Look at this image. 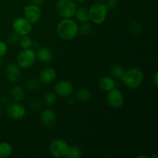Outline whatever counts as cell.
<instances>
[{"label":"cell","mask_w":158,"mask_h":158,"mask_svg":"<svg viewBox=\"0 0 158 158\" xmlns=\"http://www.w3.org/2000/svg\"><path fill=\"white\" fill-rule=\"evenodd\" d=\"M78 24L71 19H63L56 26L57 34L64 40H73L78 35Z\"/></svg>","instance_id":"cell-1"},{"label":"cell","mask_w":158,"mask_h":158,"mask_svg":"<svg viewBox=\"0 0 158 158\" xmlns=\"http://www.w3.org/2000/svg\"><path fill=\"white\" fill-rule=\"evenodd\" d=\"M123 84L130 89H137L143 81V73L137 67H133L126 70L123 78Z\"/></svg>","instance_id":"cell-2"},{"label":"cell","mask_w":158,"mask_h":158,"mask_svg":"<svg viewBox=\"0 0 158 158\" xmlns=\"http://www.w3.org/2000/svg\"><path fill=\"white\" fill-rule=\"evenodd\" d=\"M88 11H89V19L97 25L104 23L107 16L108 9L103 2H97L96 3H94L89 7Z\"/></svg>","instance_id":"cell-3"},{"label":"cell","mask_w":158,"mask_h":158,"mask_svg":"<svg viewBox=\"0 0 158 158\" xmlns=\"http://www.w3.org/2000/svg\"><path fill=\"white\" fill-rule=\"evenodd\" d=\"M56 11L63 19H71L77 11V5L73 0H59L56 3Z\"/></svg>","instance_id":"cell-4"},{"label":"cell","mask_w":158,"mask_h":158,"mask_svg":"<svg viewBox=\"0 0 158 158\" xmlns=\"http://www.w3.org/2000/svg\"><path fill=\"white\" fill-rule=\"evenodd\" d=\"M36 55L32 49H23L18 54L16 57L17 65L23 69H28L32 67L35 63Z\"/></svg>","instance_id":"cell-5"},{"label":"cell","mask_w":158,"mask_h":158,"mask_svg":"<svg viewBox=\"0 0 158 158\" xmlns=\"http://www.w3.org/2000/svg\"><path fill=\"white\" fill-rule=\"evenodd\" d=\"M69 150V145L62 139H55L49 144V151L56 157H66Z\"/></svg>","instance_id":"cell-6"},{"label":"cell","mask_w":158,"mask_h":158,"mask_svg":"<svg viewBox=\"0 0 158 158\" xmlns=\"http://www.w3.org/2000/svg\"><path fill=\"white\" fill-rule=\"evenodd\" d=\"M32 25L25 17H18L12 22V29L20 36L28 35L32 32Z\"/></svg>","instance_id":"cell-7"},{"label":"cell","mask_w":158,"mask_h":158,"mask_svg":"<svg viewBox=\"0 0 158 158\" xmlns=\"http://www.w3.org/2000/svg\"><path fill=\"white\" fill-rule=\"evenodd\" d=\"M25 18L31 23L35 24L42 18V10L40 6H35L34 4H29L26 6L24 9Z\"/></svg>","instance_id":"cell-8"},{"label":"cell","mask_w":158,"mask_h":158,"mask_svg":"<svg viewBox=\"0 0 158 158\" xmlns=\"http://www.w3.org/2000/svg\"><path fill=\"white\" fill-rule=\"evenodd\" d=\"M106 100L110 106L112 107L120 108L123 106L124 103V97L118 89L114 88L110 91L107 92Z\"/></svg>","instance_id":"cell-9"},{"label":"cell","mask_w":158,"mask_h":158,"mask_svg":"<svg viewBox=\"0 0 158 158\" xmlns=\"http://www.w3.org/2000/svg\"><path fill=\"white\" fill-rule=\"evenodd\" d=\"M7 115L12 120H20L26 114V108L19 103H12L8 106Z\"/></svg>","instance_id":"cell-10"},{"label":"cell","mask_w":158,"mask_h":158,"mask_svg":"<svg viewBox=\"0 0 158 158\" xmlns=\"http://www.w3.org/2000/svg\"><path fill=\"white\" fill-rule=\"evenodd\" d=\"M55 91L60 97H69L73 92V86L68 80H60L56 84Z\"/></svg>","instance_id":"cell-11"},{"label":"cell","mask_w":158,"mask_h":158,"mask_svg":"<svg viewBox=\"0 0 158 158\" xmlns=\"http://www.w3.org/2000/svg\"><path fill=\"white\" fill-rule=\"evenodd\" d=\"M41 122L46 127L51 128L56 123V113L51 109H45L41 113Z\"/></svg>","instance_id":"cell-12"},{"label":"cell","mask_w":158,"mask_h":158,"mask_svg":"<svg viewBox=\"0 0 158 158\" xmlns=\"http://www.w3.org/2000/svg\"><path fill=\"white\" fill-rule=\"evenodd\" d=\"M5 74L8 80L12 83L19 81L21 77V71L19 68L15 63H9L6 66L5 69Z\"/></svg>","instance_id":"cell-13"},{"label":"cell","mask_w":158,"mask_h":158,"mask_svg":"<svg viewBox=\"0 0 158 158\" xmlns=\"http://www.w3.org/2000/svg\"><path fill=\"white\" fill-rule=\"evenodd\" d=\"M40 80L43 83L49 84L52 83L56 78V72L53 68L46 67L40 73Z\"/></svg>","instance_id":"cell-14"},{"label":"cell","mask_w":158,"mask_h":158,"mask_svg":"<svg viewBox=\"0 0 158 158\" xmlns=\"http://www.w3.org/2000/svg\"><path fill=\"white\" fill-rule=\"evenodd\" d=\"M115 80L113 77L109 76L102 77L99 80V87L104 92H109L111 89L115 88Z\"/></svg>","instance_id":"cell-15"},{"label":"cell","mask_w":158,"mask_h":158,"mask_svg":"<svg viewBox=\"0 0 158 158\" xmlns=\"http://www.w3.org/2000/svg\"><path fill=\"white\" fill-rule=\"evenodd\" d=\"M37 58L40 62L44 63H50L52 60V51L47 47H40L35 53Z\"/></svg>","instance_id":"cell-16"},{"label":"cell","mask_w":158,"mask_h":158,"mask_svg":"<svg viewBox=\"0 0 158 158\" xmlns=\"http://www.w3.org/2000/svg\"><path fill=\"white\" fill-rule=\"evenodd\" d=\"M11 96L14 101L19 102L24 99L25 91L20 86H14L11 89Z\"/></svg>","instance_id":"cell-17"},{"label":"cell","mask_w":158,"mask_h":158,"mask_svg":"<svg viewBox=\"0 0 158 158\" xmlns=\"http://www.w3.org/2000/svg\"><path fill=\"white\" fill-rule=\"evenodd\" d=\"M76 99L80 102H86L90 100L91 93L86 88H80L76 92Z\"/></svg>","instance_id":"cell-18"},{"label":"cell","mask_w":158,"mask_h":158,"mask_svg":"<svg viewBox=\"0 0 158 158\" xmlns=\"http://www.w3.org/2000/svg\"><path fill=\"white\" fill-rule=\"evenodd\" d=\"M74 16L80 23H85L89 20V11L86 8H79L78 9H77Z\"/></svg>","instance_id":"cell-19"},{"label":"cell","mask_w":158,"mask_h":158,"mask_svg":"<svg viewBox=\"0 0 158 158\" xmlns=\"http://www.w3.org/2000/svg\"><path fill=\"white\" fill-rule=\"evenodd\" d=\"M12 153V147L7 142L0 143V158L9 157Z\"/></svg>","instance_id":"cell-20"},{"label":"cell","mask_w":158,"mask_h":158,"mask_svg":"<svg viewBox=\"0 0 158 158\" xmlns=\"http://www.w3.org/2000/svg\"><path fill=\"white\" fill-rule=\"evenodd\" d=\"M125 72H126V70L124 69V68L118 64L114 65L110 68L111 74L114 78L117 79V80H121L124 75Z\"/></svg>","instance_id":"cell-21"},{"label":"cell","mask_w":158,"mask_h":158,"mask_svg":"<svg viewBox=\"0 0 158 158\" xmlns=\"http://www.w3.org/2000/svg\"><path fill=\"white\" fill-rule=\"evenodd\" d=\"M82 156V151L78 146L77 145H72L69 146V150L66 154V157L68 158H79Z\"/></svg>","instance_id":"cell-22"},{"label":"cell","mask_w":158,"mask_h":158,"mask_svg":"<svg viewBox=\"0 0 158 158\" xmlns=\"http://www.w3.org/2000/svg\"><path fill=\"white\" fill-rule=\"evenodd\" d=\"M130 30L131 32L134 35L136 36H139V35H141V34L143 33V26L137 21H133L131 22V26H130Z\"/></svg>","instance_id":"cell-23"},{"label":"cell","mask_w":158,"mask_h":158,"mask_svg":"<svg viewBox=\"0 0 158 158\" xmlns=\"http://www.w3.org/2000/svg\"><path fill=\"white\" fill-rule=\"evenodd\" d=\"M20 46L23 49H31L32 44H33V42H32V39L28 35H23L20 38L19 41Z\"/></svg>","instance_id":"cell-24"},{"label":"cell","mask_w":158,"mask_h":158,"mask_svg":"<svg viewBox=\"0 0 158 158\" xmlns=\"http://www.w3.org/2000/svg\"><path fill=\"white\" fill-rule=\"evenodd\" d=\"M44 102L48 106L54 105L56 102V94L52 91L46 93L44 96Z\"/></svg>","instance_id":"cell-25"},{"label":"cell","mask_w":158,"mask_h":158,"mask_svg":"<svg viewBox=\"0 0 158 158\" xmlns=\"http://www.w3.org/2000/svg\"><path fill=\"white\" fill-rule=\"evenodd\" d=\"M78 31L81 35H88L92 32V26L88 23V22L82 23V24L79 26Z\"/></svg>","instance_id":"cell-26"},{"label":"cell","mask_w":158,"mask_h":158,"mask_svg":"<svg viewBox=\"0 0 158 158\" xmlns=\"http://www.w3.org/2000/svg\"><path fill=\"white\" fill-rule=\"evenodd\" d=\"M40 87V81L36 79H31L26 83V89L30 92L36 91Z\"/></svg>","instance_id":"cell-27"},{"label":"cell","mask_w":158,"mask_h":158,"mask_svg":"<svg viewBox=\"0 0 158 158\" xmlns=\"http://www.w3.org/2000/svg\"><path fill=\"white\" fill-rule=\"evenodd\" d=\"M105 1H106V2L104 4L106 6L108 10H113V9H116L118 6L117 0H105Z\"/></svg>","instance_id":"cell-28"},{"label":"cell","mask_w":158,"mask_h":158,"mask_svg":"<svg viewBox=\"0 0 158 158\" xmlns=\"http://www.w3.org/2000/svg\"><path fill=\"white\" fill-rule=\"evenodd\" d=\"M20 40V35L19 34H17L16 32H15L13 31V32L10 34L9 35V43H12V44H15V43H18Z\"/></svg>","instance_id":"cell-29"},{"label":"cell","mask_w":158,"mask_h":158,"mask_svg":"<svg viewBox=\"0 0 158 158\" xmlns=\"http://www.w3.org/2000/svg\"><path fill=\"white\" fill-rule=\"evenodd\" d=\"M8 46L6 43L0 41V57H2L7 53Z\"/></svg>","instance_id":"cell-30"},{"label":"cell","mask_w":158,"mask_h":158,"mask_svg":"<svg viewBox=\"0 0 158 158\" xmlns=\"http://www.w3.org/2000/svg\"><path fill=\"white\" fill-rule=\"evenodd\" d=\"M31 107L33 110H40V107H42V105H40V102L37 101V100H35L32 103V105H31Z\"/></svg>","instance_id":"cell-31"},{"label":"cell","mask_w":158,"mask_h":158,"mask_svg":"<svg viewBox=\"0 0 158 158\" xmlns=\"http://www.w3.org/2000/svg\"><path fill=\"white\" fill-rule=\"evenodd\" d=\"M152 83H154V85L155 86V87H157L158 86V73L157 72H154V75L152 77Z\"/></svg>","instance_id":"cell-32"},{"label":"cell","mask_w":158,"mask_h":158,"mask_svg":"<svg viewBox=\"0 0 158 158\" xmlns=\"http://www.w3.org/2000/svg\"><path fill=\"white\" fill-rule=\"evenodd\" d=\"M31 2H32V4H34L38 6H42L44 3V0H32Z\"/></svg>","instance_id":"cell-33"},{"label":"cell","mask_w":158,"mask_h":158,"mask_svg":"<svg viewBox=\"0 0 158 158\" xmlns=\"http://www.w3.org/2000/svg\"><path fill=\"white\" fill-rule=\"evenodd\" d=\"M8 101H9V97L6 95L2 96V97H1V102L3 104H6V103H8Z\"/></svg>","instance_id":"cell-34"},{"label":"cell","mask_w":158,"mask_h":158,"mask_svg":"<svg viewBox=\"0 0 158 158\" xmlns=\"http://www.w3.org/2000/svg\"><path fill=\"white\" fill-rule=\"evenodd\" d=\"M73 1H76V2H83L86 1V0H73Z\"/></svg>","instance_id":"cell-35"},{"label":"cell","mask_w":158,"mask_h":158,"mask_svg":"<svg viewBox=\"0 0 158 158\" xmlns=\"http://www.w3.org/2000/svg\"><path fill=\"white\" fill-rule=\"evenodd\" d=\"M138 158H140V157H144V158H148V157H147V156H138V157H137Z\"/></svg>","instance_id":"cell-36"},{"label":"cell","mask_w":158,"mask_h":158,"mask_svg":"<svg viewBox=\"0 0 158 158\" xmlns=\"http://www.w3.org/2000/svg\"><path fill=\"white\" fill-rule=\"evenodd\" d=\"M95 1H97V2H102L105 1V0H95Z\"/></svg>","instance_id":"cell-37"},{"label":"cell","mask_w":158,"mask_h":158,"mask_svg":"<svg viewBox=\"0 0 158 158\" xmlns=\"http://www.w3.org/2000/svg\"><path fill=\"white\" fill-rule=\"evenodd\" d=\"M151 157H155V158H157V157H158V156L157 155V154H156V155H153V156H151Z\"/></svg>","instance_id":"cell-38"},{"label":"cell","mask_w":158,"mask_h":158,"mask_svg":"<svg viewBox=\"0 0 158 158\" xmlns=\"http://www.w3.org/2000/svg\"><path fill=\"white\" fill-rule=\"evenodd\" d=\"M2 114V106H1V104H0V115H1Z\"/></svg>","instance_id":"cell-39"}]
</instances>
